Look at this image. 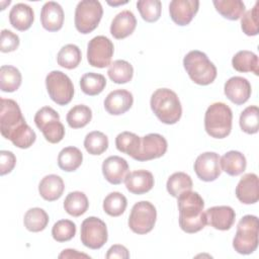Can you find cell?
Instances as JSON below:
<instances>
[{
	"instance_id": "1",
	"label": "cell",
	"mask_w": 259,
	"mask_h": 259,
	"mask_svg": "<svg viewBox=\"0 0 259 259\" xmlns=\"http://www.w3.org/2000/svg\"><path fill=\"white\" fill-rule=\"evenodd\" d=\"M179 226L182 231L188 234L197 233L206 224L205 212L203 211L204 201L195 191H185L178 197Z\"/></svg>"
},
{
	"instance_id": "2",
	"label": "cell",
	"mask_w": 259,
	"mask_h": 259,
	"mask_svg": "<svg viewBox=\"0 0 259 259\" xmlns=\"http://www.w3.org/2000/svg\"><path fill=\"white\" fill-rule=\"evenodd\" d=\"M151 108L158 119L165 124L176 123L182 114L177 94L168 88H159L151 96Z\"/></svg>"
},
{
	"instance_id": "3",
	"label": "cell",
	"mask_w": 259,
	"mask_h": 259,
	"mask_svg": "<svg viewBox=\"0 0 259 259\" xmlns=\"http://www.w3.org/2000/svg\"><path fill=\"white\" fill-rule=\"evenodd\" d=\"M183 67L189 78L198 85H208L217 78V68L200 51H190L183 59Z\"/></svg>"
},
{
	"instance_id": "4",
	"label": "cell",
	"mask_w": 259,
	"mask_h": 259,
	"mask_svg": "<svg viewBox=\"0 0 259 259\" xmlns=\"http://www.w3.org/2000/svg\"><path fill=\"white\" fill-rule=\"evenodd\" d=\"M233 113L224 102L210 104L204 114V128L207 135L214 139H224L232 131Z\"/></svg>"
},
{
	"instance_id": "5",
	"label": "cell",
	"mask_w": 259,
	"mask_h": 259,
	"mask_svg": "<svg viewBox=\"0 0 259 259\" xmlns=\"http://www.w3.org/2000/svg\"><path fill=\"white\" fill-rule=\"evenodd\" d=\"M259 222L256 215H244L237 226L233 247L239 254L249 255L258 247Z\"/></svg>"
},
{
	"instance_id": "6",
	"label": "cell",
	"mask_w": 259,
	"mask_h": 259,
	"mask_svg": "<svg viewBox=\"0 0 259 259\" xmlns=\"http://www.w3.org/2000/svg\"><path fill=\"white\" fill-rule=\"evenodd\" d=\"M34 123L51 144L60 143L65 136V127L60 121L59 113L50 106H44L36 111Z\"/></svg>"
},
{
	"instance_id": "7",
	"label": "cell",
	"mask_w": 259,
	"mask_h": 259,
	"mask_svg": "<svg viewBox=\"0 0 259 259\" xmlns=\"http://www.w3.org/2000/svg\"><path fill=\"white\" fill-rule=\"evenodd\" d=\"M103 14V8L99 1L83 0L80 1L75 9V27L87 34L93 31L99 24Z\"/></svg>"
},
{
	"instance_id": "8",
	"label": "cell",
	"mask_w": 259,
	"mask_h": 259,
	"mask_svg": "<svg viewBox=\"0 0 259 259\" xmlns=\"http://www.w3.org/2000/svg\"><path fill=\"white\" fill-rule=\"evenodd\" d=\"M26 124L27 123L21 113L20 107L17 104V102L12 99L1 98V105H0L1 135L5 139L10 141L11 138Z\"/></svg>"
},
{
	"instance_id": "9",
	"label": "cell",
	"mask_w": 259,
	"mask_h": 259,
	"mask_svg": "<svg viewBox=\"0 0 259 259\" xmlns=\"http://www.w3.org/2000/svg\"><path fill=\"white\" fill-rule=\"evenodd\" d=\"M156 219V207L150 201H139L134 204L131 210L128 227L134 233L138 235H145L153 230Z\"/></svg>"
},
{
	"instance_id": "10",
	"label": "cell",
	"mask_w": 259,
	"mask_h": 259,
	"mask_svg": "<svg viewBox=\"0 0 259 259\" xmlns=\"http://www.w3.org/2000/svg\"><path fill=\"white\" fill-rule=\"evenodd\" d=\"M46 86L51 99L58 105H67L74 96L71 79L61 71H52L46 77Z\"/></svg>"
},
{
	"instance_id": "11",
	"label": "cell",
	"mask_w": 259,
	"mask_h": 259,
	"mask_svg": "<svg viewBox=\"0 0 259 259\" xmlns=\"http://www.w3.org/2000/svg\"><path fill=\"white\" fill-rule=\"evenodd\" d=\"M107 228L105 223L96 218L89 217L81 224L80 239L84 246L96 250L107 242Z\"/></svg>"
},
{
	"instance_id": "12",
	"label": "cell",
	"mask_w": 259,
	"mask_h": 259,
	"mask_svg": "<svg viewBox=\"0 0 259 259\" xmlns=\"http://www.w3.org/2000/svg\"><path fill=\"white\" fill-rule=\"evenodd\" d=\"M113 52V44L108 37L94 36L87 46V61L92 67L105 68L110 65Z\"/></svg>"
},
{
	"instance_id": "13",
	"label": "cell",
	"mask_w": 259,
	"mask_h": 259,
	"mask_svg": "<svg viewBox=\"0 0 259 259\" xmlns=\"http://www.w3.org/2000/svg\"><path fill=\"white\" fill-rule=\"evenodd\" d=\"M168 148L166 139L159 134H149L141 138V147L138 155L134 158L137 161H149L162 157Z\"/></svg>"
},
{
	"instance_id": "14",
	"label": "cell",
	"mask_w": 259,
	"mask_h": 259,
	"mask_svg": "<svg viewBox=\"0 0 259 259\" xmlns=\"http://www.w3.org/2000/svg\"><path fill=\"white\" fill-rule=\"evenodd\" d=\"M194 171L200 180L205 182L214 181L222 173L220 156L214 152L200 154L194 162Z\"/></svg>"
},
{
	"instance_id": "15",
	"label": "cell",
	"mask_w": 259,
	"mask_h": 259,
	"mask_svg": "<svg viewBox=\"0 0 259 259\" xmlns=\"http://www.w3.org/2000/svg\"><path fill=\"white\" fill-rule=\"evenodd\" d=\"M198 7L197 0H173L169 4L170 17L177 25H187L197 13Z\"/></svg>"
},
{
	"instance_id": "16",
	"label": "cell",
	"mask_w": 259,
	"mask_h": 259,
	"mask_svg": "<svg viewBox=\"0 0 259 259\" xmlns=\"http://www.w3.org/2000/svg\"><path fill=\"white\" fill-rule=\"evenodd\" d=\"M224 92L230 101L236 105H241L248 101L252 89L250 82L246 78L234 76L225 83Z\"/></svg>"
},
{
	"instance_id": "17",
	"label": "cell",
	"mask_w": 259,
	"mask_h": 259,
	"mask_svg": "<svg viewBox=\"0 0 259 259\" xmlns=\"http://www.w3.org/2000/svg\"><path fill=\"white\" fill-rule=\"evenodd\" d=\"M206 224L215 230L227 231L232 228L235 223V210L229 205L212 206L205 211Z\"/></svg>"
},
{
	"instance_id": "18",
	"label": "cell",
	"mask_w": 259,
	"mask_h": 259,
	"mask_svg": "<svg viewBox=\"0 0 259 259\" xmlns=\"http://www.w3.org/2000/svg\"><path fill=\"white\" fill-rule=\"evenodd\" d=\"M102 173L109 183L120 184L130 173L128 164L126 160L119 156H110L102 163Z\"/></svg>"
},
{
	"instance_id": "19",
	"label": "cell",
	"mask_w": 259,
	"mask_h": 259,
	"mask_svg": "<svg viewBox=\"0 0 259 259\" xmlns=\"http://www.w3.org/2000/svg\"><path fill=\"white\" fill-rule=\"evenodd\" d=\"M236 196L244 204L256 203L259 199V181L255 173L245 174L236 186Z\"/></svg>"
},
{
	"instance_id": "20",
	"label": "cell",
	"mask_w": 259,
	"mask_h": 259,
	"mask_svg": "<svg viewBox=\"0 0 259 259\" xmlns=\"http://www.w3.org/2000/svg\"><path fill=\"white\" fill-rule=\"evenodd\" d=\"M134 103L133 94L124 89L111 91L104 99V108L111 115H120L130 110Z\"/></svg>"
},
{
	"instance_id": "21",
	"label": "cell",
	"mask_w": 259,
	"mask_h": 259,
	"mask_svg": "<svg viewBox=\"0 0 259 259\" xmlns=\"http://www.w3.org/2000/svg\"><path fill=\"white\" fill-rule=\"evenodd\" d=\"M40 22L48 31L60 30L64 23V10L62 6L54 1L46 2L40 11Z\"/></svg>"
},
{
	"instance_id": "22",
	"label": "cell",
	"mask_w": 259,
	"mask_h": 259,
	"mask_svg": "<svg viewBox=\"0 0 259 259\" xmlns=\"http://www.w3.org/2000/svg\"><path fill=\"white\" fill-rule=\"evenodd\" d=\"M126 189L133 194H144L154 186L153 174L147 170H136L128 173L124 179Z\"/></svg>"
},
{
	"instance_id": "23",
	"label": "cell",
	"mask_w": 259,
	"mask_h": 259,
	"mask_svg": "<svg viewBox=\"0 0 259 259\" xmlns=\"http://www.w3.org/2000/svg\"><path fill=\"white\" fill-rule=\"evenodd\" d=\"M137 26L135 14L130 10H123L115 15L110 24V33L116 39H122L131 35Z\"/></svg>"
},
{
	"instance_id": "24",
	"label": "cell",
	"mask_w": 259,
	"mask_h": 259,
	"mask_svg": "<svg viewBox=\"0 0 259 259\" xmlns=\"http://www.w3.org/2000/svg\"><path fill=\"white\" fill-rule=\"evenodd\" d=\"M65 190L63 179L56 174L45 176L38 184V192L40 196L48 201L59 199Z\"/></svg>"
},
{
	"instance_id": "25",
	"label": "cell",
	"mask_w": 259,
	"mask_h": 259,
	"mask_svg": "<svg viewBox=\"0 0 259 259\" xmlns=\"http://www.w3.org/2000/svg\"><path fill=\"white\" fill-rule=\"evenodd\" d=\"M34 20V13L30 6L24 3L15 4L9 12L10 24L19 31L27 30Z\"/></svg>"
},
{
	"instance_id": "26",
	"label": "cell",
	"mask_w": 259,
	"mask_h": 259,
	"mask_svg": "<svg viewBox=\"0 0 259 259\" xmlns=\"http://www.w3.org/2000/svg\"><path fill=\"white\" fill-rule=\"evenodd\" d=\"M222 170L230 176H238L246 170L245 156L239 151H229L220 158Z\"/></svg>"
},
{
	"instance_id": "27",
	"label": "cell",
	"mask_w": 259,
	"mask_h": 259,
	"mask_svg": "<svg viewBox=\"0 0 259 259\" xmlns=\"http://www.w3.org/2000/svg\"><path fill=\"white\" fill-rule=\"evenodd\" d=\"M233 68L241 73L252 72L255 75L259 74V61L256 54L250 51H239L232 59Z\"/></svg>"
},
{
	"instance_id": "28",
	"label": "cell",
	"mask_w": 259,
	"mask_h": 259,
	"mask_svg": "<svg viewBox=\"0 0 259 259\" xmlns=\"http://www.w3.org/2000/svg\"><path fill=\"white\" fill-rule=\"evenodd\" d=\"M82 161V152L73 146L64 148L58 155V166L66 172L77 170L81 166Z\"/></svg>"
},
{
	"instance_id": "29",
	"label": "cell",
	"mask_w": 259,
	"mask_h": 259,
	"mask_svg": "<svg viewBox=\"0 0 259 259\" xmlns=\"http://www.w3.org/2000/svg\"><path fill=\"white\" fill-rule=\"evenodd\" d=\"M22 77L20 71L10 65H4L0 68V88L4 92H14L21 85Z\"/></svg>"
},
{
	"instance_id": "30",
	"label": "cell",
	"mask_w": 259,
	"mask_h": 259,
	"mask_svg": "<svg viewBox=\"0 0 259 259\" xmlns=\"http://www.w3.org/2000/svg\"><path fill=\"white\" fill-rule=\"evenodd\" d=\"M89 206V201L84 192H70L64 200V208L72 217H80L84 214Z\"/></svg>"
},
{
	"instance_id": "31",
	"label": "cell",
	"mask_w": 259,
	"mask_h": 259,
	"mask_svg": "<svg viewBox=\"0 0 259 259\" xmlns=\"http://www.w3.org/2000/svg\"><path fill=\"white\" fill-rule=\"evenodd\" d=\"M215 10L229 20H238L245 12V4L241 0H213Z\"/></svg>"
},
{
	"instance_id": "32",
	"label": "cell",
	"mask_w": 259,
	"mask_h": 259,
	"mask_svg": "<svg viewBox=\"0 0 259 259\" xmlns=\"http://www.w3.org/2000/svg\"><path fill=\"white\" fill-rule=\"evenodd\" d=\"M106 86V79L103 75L89 72L84 74L80 79L81 90L89 96L100 94Z\"/></svg>"
},
{
	"instance_id": "33",
	"label": "cell",
	"mask_w": 259,
	"mask_h": 259,
	"mask_svg": "<svg viewBox=\"0 0 259 259\" xmlns=\"http://www.w3.org/2000/svg\"><path fill=\"white\" fill-rule=\"evenodd\" d=\"M116 149L131 156L133 159L138 155L141 147V138L131 132H122L115 138Z\"/></svg>"
},
{
	"instance_id": "34",
	"label": "cell",
	"mask_w": 259,
	"mask_h": 259,
	"mask_svg": "<svg viewBox=\"0 0 259 259\" xmlns=\"http://www.w3.org/2000/svg\"><path fill=\"white\" fill-rule=\"evenodd\" d=\"M107 74L112 82L116 84H124L132 80L134 68L124 60H116L109 65Z\"/></svg>"
},
{
	"instance_id": "35",
	"label": "cell",
	"mask_w": 259,
	"mask_h": 259,
	"mask_svg": "<svg viewBox=\"0 0 259 259\" xmlns=\"http://www.w3.org/2000/svg\"><path fill=\"white\" fill-rule=\"evenodd\" d=\"M23 224L29 232L37 233L45 230L48 226L49 215L42 208L32 207L25 212Z\"/></svg>"
},
{
	"instance_id": "36",
	"label": "cell",
	"mask_w": 259,
	"mask_h": 259,
	"mask_svg": "<svg viewBox=\"0 0 259 259\" xmlns=\"http://www.w3.org/2000/svg\"><path fill=\"white\" fill-rule=\"evenodd\" d=\"M82 59L80 49L73 44L64 46L57 55L58 64L68 70L75 69L79 66Z\"/></svg>"
},
{
	"instance_id": "37",
	"label": "cell",
	"mask_w": 259,
	"mask_h": 259,
	"mask_svg": "<svg viewBox=\"0 0 259 259\" xmlns=\"http://www.w3.org/2000/svg\"><path fill=\"white\" fill-rule=\"evenodd\" d=\"M167 191L173 197H178L181 193L192 189V180L184 172H175L167 180Z\"/></svg>"
},
{
	"instance_id": "38",
	"label": "cell",
	"mask_w": 259,
	"mask_h": 259,
	"mask_svg": "<svg viewBox=\"0 0 259 259\" xmlns=\"http://www.w3.org/2000/svg\"><path fill=\"white\" fill-rule=\"evenodd\" d=\"M92 118V111L90 107L84 104L73 106L67 113L66 120L70 127L80 128L87 125Z\"/></svg>"
},
{
	"instance_id": "39",
	"label": "cell",
	"mask_w": 259,
	"mask_h": 259,
	"mask_svg": "<svg viewBox=\"0 0 259 259\" xmlns=\"http://www.w3.org/2000/svg\"><path fill=\"white\" fill-rule=\"evenodd\" d=\"M126 205V197L117 191L109 193L103 200V210L110 217H118L122 214Z\"/></svg>"
},
{
	"instance_id": "40",
	"label": "cell",
	"mask_w": 259,
	"mask_h": 259,
	"mask_svg": "<svg viewBox=\"0 0 259 259\" xmlns=\"http://www.w3.org/2000/svg\"><path fill=\"white\" fill-rule=\"evenodd\" d=\"M240 127L249 135L256 134L259 128V109L256 105L246 107L240 115Z\"/></svg>"
},
{
	"instance_id": "41",
	"label": "cell",
	"mask_w": 259,
	"mask_h": 259,
	"mask_svg": "<svg viewBox=\"0 0 259 259\" xmlns=\"http://www.w3.org/2000/svg\"><path fill=\"white\" fill-rule=\"evenodd\" d=\"M84 147L90 155H101L108 148V138L101 132H91L85 137Z\"/></svg>"
},
{
	"instance_id": "42",
	"label": "cell",
	"mask_w": 259,
	"mask_h": 259,
	"mask_svg": "<svg viewBox=\"0 0 259 259\" xmlns=\"http://www.w3.org/2000/svg\"><path fill=\"white\" fill-rule=\"evenodd\" d=\"M137 8L142 18L147 22H155L161 16L162 3L159 0H140Z\"/></svg>"
},
{
	"instance_id": "43",
	"label": "cell",
	"mask_w": 259,
	"mask_h": 259,
	"mask_svg": "<svg viewBox=\"0 0 259 259\" xmlns=\"http://www.w3.org/2000/svg\"><path fill=\"white\" fill-rule=\"evenodd\" d=\"M76 225L70 220L58 221L52 229V236L57 242H67L74 238Z\"/></svg>"
},
{
	"instance_id": "44",
	"label": "cell",
	"mask_w": 259,
	"mask_h": 259,
	"mask_svg": "<svg viewBox=\"0 0 259 259\" xmlns=\"http://www.w3.org/2000/svg\"><path fill=\"white\" fill-rule=\"evenodd\" d=\"M258 5H259V2L257 1L251 10H248L245 14L242 15L241 27L243 32L249 36L257 35L259 32Z\"/></svg>"
},
{
	"instance_id": "45",
	"label": "cell",
	"mask_w": 259,
	"mask_h": 259,
	"mask_svg": "<svg viewBox=\"0 0 259 259\" xmlns=\"http://www.w3.org/2000/svg\"><path fill=\"white\" fill-rule=\"evenodd\" d=\"M19 46V37L16 33L8 29H2L0 51L2 53H10L15 51Z\"/></svg>"
},
{
	"instance_id": "46",
	"label": "cell",
	"mask_w": 259,
	"mask_h": 259,
	"mask_svg": "<svg viewBox=\"0 0 259 259\" xmlns=\"http://www.w3.org/2000/svg\"><path fill=\"white\" fill-rule=\"evenodd\" d=\"M16 164V157L10 151L2 150L0 152V174L3 176L10 173Z\"/></svg>"
},
{
	"instance_id": "47",
	"label": "cell",
	"mask_w": 259,
	"mask_h": 259,
	"mask_svg": "<svg viewBox=\"0 0 259 259\" xmlns=\"http://www.w3.org/2000/svg\"><path fill=\"white\" fill-rule=\"evenodd\" d=\"M105 257L107 259H114V258H118V259H127L130 257V253H128V250L122 246V245H113L111 246Z\"/></svg>"
},
{
	"instance_id": "48",
	"label": "cell",
	"mask_w": 259,
	"mask_h": 259,
	"mask_svg": "<svg viewBox=\"0 0 259 259\" xmlns=\"http://www.w3.org/2000/svg\"><path fill=\"white\" fill-rule=\"evenodd\" d=\"M90 258L89 255L84 254V253H79L77 250H73V249H65L63 250V252L59 255V258Z\"/></svg>"
},
{
	"instance_id": "49",
	"label": "cell",
	"mask_w": 259,
	"mask_h": 259,
	"mask_svg": "<svg viewBox=\"0 0 259 259\" xmlns=\"http://www.w3.org/2000/svg\"><path fill=\"white\" fill-rule=\"evenodd\" d=\"M124 3H126V2H118V3H111V2H108V4H110V5H117V4H124Z\"/></svg>"
}]
</instances>
